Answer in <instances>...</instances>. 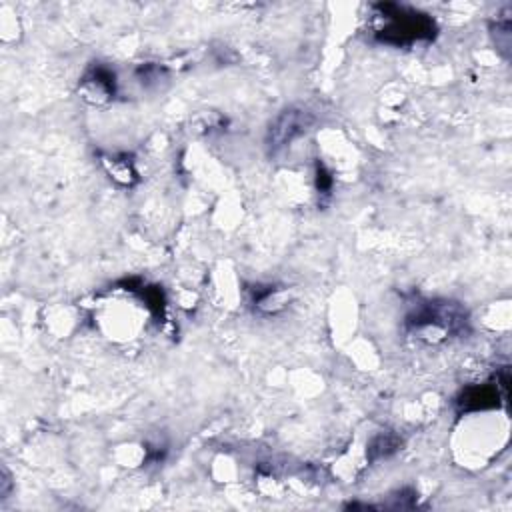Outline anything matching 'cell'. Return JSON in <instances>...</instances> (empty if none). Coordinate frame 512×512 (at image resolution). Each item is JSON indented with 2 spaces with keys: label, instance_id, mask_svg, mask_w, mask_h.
<instances>
[{
  "label": "cell",
  "instance_id": "6da1fadb",
  "mask_svg": "<svg viewBox=\"0 0 512 512\" xmlns=\"http://www.w3.org/2000/svg\"><path fill=\"white\" fill-rule=\"evenodd\" d=\"M378 20L376 36L388 44H412L418 40H430L434 36V22L426 14L396 6L380 4L374 14Z\"/></svg>",
  "mask_w": 512,
  "mask_h": 512
},
{
  "label": "cell",
  "instance_id": "7a4b0ae2",
  "mask_svg": "<svg viewBox=\"0 0 512 512\" xmlns=\"http://www.w3.org/2000/svg\"><path fill=\"white\" fill-rule=\"evenodd\" d=\"M408 328L418 338L442 340L446 336H458L466 330V312L456 302H424L406 318Z\"/></svg>",
  "mask_w": 512,
  "mask_h": 512
},
{
  "label": "cell",
  "instance_id": "3957f363",
  "mask_svg": "<svg viewBox=\"0 0 512 512\" xmlns=\"http://www.w3.org/2000/svg\"><path fill=\"white\" fill-rule=\"evenodd\" d=\"M310 116L304 110H284L268 130V146L272 152L284 148L306 132Z\"/></svg>",
  "mask_w": 512,
  "mask_h": 512
},
{
  "label": "cell",
  "instance_id": "277c9868",
  "mask_svg": "<svg viewBox=\"0 0 512 512\" xmlns=\"http://www.w3.org/2000/svg\"><path fill=\"white\" fill-rule=\"evenodd\" d=\"M82 84H84L86 92H88L90 96L96 94L98 100H100V98H108V96L114 94V74H112L108 68H102V66L92 68V70L84 76Z\"/></svg>",
  "mask_w": 512,
  "mask_h": 512
}]
</instances>
